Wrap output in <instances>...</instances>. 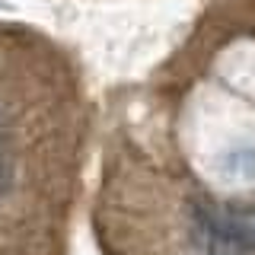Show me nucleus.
<instances>
[{
	"instance_id": "1",
	"label": "nucleus",
	"mask_w": 255,
	"mask_h": 255,
	"mask_svg": "<svg viewBox=\"0 0 255 255\" xmlns=\"http://www.w3.org/2000/svg\"><path fill=\"white\" fill-rule=\"evenodd\" d=\"M223 169L236 179H252L255 175V147H246V150H230L227 159H223Z\"/></svg>"
}]
</instances>
